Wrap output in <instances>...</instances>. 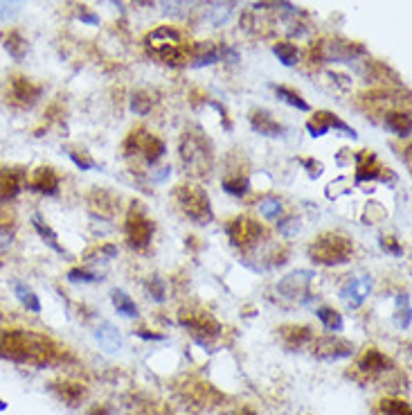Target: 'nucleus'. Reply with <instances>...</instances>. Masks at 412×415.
Here are the masks:
<instances>
[{
  "label": "nucleus",
  "mask_w": 412,
  "mask_h": 415,
  "mask_svg": "<svg viewBox=\"0 0 412 415\" xmlns=\"http://www.w3.org/2000/svg\"><path fill=\"white\" fill-rule=\"evenodd\" d=\"M0 359L16 361V364L50 366L59 359V348L46 334L3 329L0 332Z\"/></svg>",
  "instance_id": "1"
},
{
  "label": "nucleus",
  "mask_w": 412,
  "mask_h": 415,
  "mask_svg": "<svg viewBox=\"0 0 412 415\" xmlns=\"http://www.w3.org/2000/svg\"><path fill=\"white\" fill-rule=\"evenodd\" d=\"M354 253V242L343 232H322L309 244V258L322 267H338L350 262Z\"/></svg>",
  "instance_id": "2"
},
{
  "label": "nucleus",
  "mask_w": 412,
  "mask_h": 415,
  "mask_svg": "<svg viewBox=\"0 0 412 415\" xmlns=\"http://www.w3.org/2000/svg\"><path fill=\"white\" fill-rule=\"evenodd\" d=\"M173 199L180 208V212L185 215L190 221L205 226V223L212 221V206H210V197L205 195V190L192 183H182L173 190Z\"/></svg>",
  "instance_id": "3"
},
{
  "label": "nucleus",
  "mask_w": 412,
  "mask_h": 415,
  "mask_svg": "<svg viewBox=\"0 0 412 415\" xmlns=\"http://www.w3.org/2000/svg\"><path fill=\"white\" fill-rule=\"evenodd\" d=\"M180 161L185 165V169L194 176H208L212 169V152L210 145L201 133H185L180 138Z\"/></svg>",
  "instance_id": "4"
},
{
  "label": "nucleus",
  "mask_w": 412,
  "mask_h": 415,
  "mask_svg": "<svg viewBox=\"0 0 412 415\" xmlns=\"http://www.w3.org/2000/svg\"><path fill=\"white\" fill-rule=\"evenodd\" d=\"M147 46L156 59L165 61L167 66H182V61L190 57V50L180 48V34L173 27H158L147 37Z\"/></svg>",
  "instance_id": "5"
},
{
  "label": "nucleus",
  "mask_w": 412,
  "mask_h": 415,
  "mask_svg": "<svg viewBox=\"0 0 412 415\" xmlns=\"http://www.w3.org/2000/svg\"><path fill=\"white\" fill-rule=\"evenodd\" d=\"M313 55L320 61H352L365 55V48L361 44H354V41L333 37V39L318 41V46H313Z\"/></svg>",
  "instance_id": "6"
},
{
  "label": "nucleus",
  "mask_w": 412,
  "mask_h": 415,
  "mask_svg": "<svg viewBox=\"0 0 412 415\" xmlns=\"http://www.w3.org/2000/svg\"><path fill=\"white\" fill-rule=\"evenodd\" d=\"M180 325L190 329L192 336L197 338L201 345H208V338H216L221 334L219 321H216L210 312H201V310L180 312Z\"/></svg>",
  "instance_id": "7"
},
{
  "label": "nucleus",
  "mask_w": 412,
  "mask_h": 415,
  "mask_svg": "<svg viewBox=\"0 0 412 415\" xmlns=\"http://www.w3.org/2000/svg\"><path fill=\"white\" fill-rule=\"evenodd\" d=\"M124 152H126V156L142 154L149 165H156L162 158V154H165V143H162L160 138L147 133L145 129H135L128 133L126 143H124Z\"/></svg>",
  "instance_id": "8"
},
{
  "label": "nucleus",
  "mask_w": 412,
  "mask_h": 415,
  "mask_svg": "<svg viewBox=\"0 0 412 415\" xmlns=\"http://www.w3.org/2000/svg\"><path fill=\"white\" fill-rule=\"evenodd\" d=\"M225 232H227V237H230V242L234 244V246L241 249V251L255 249L257 244L262 242V237H264L262 223L253 221L251 217H237V219H232L225 226Z\"/></svg>",
  "instance_id": "9"
},
{
  "label": "nucleus",
  "mask_w": 412,
  "mask_h": 415,
  "mask_svg": "<svg viewBox=\"0 0 412 415\" xmlns=\"http://www.w3.org/2000/svg\"><path fill=\"white\" fill-rule=\"evenodd\" d=\"M126 237L128 244L138 251H145L154 237V221L145 215V210L140 206H133L126 217Z\"/></svg>",
  "instance_id": "10"
},
{
  "label": "nucleus",
  "mask_w": 412,
  "mask_h": 415,
  "mask_svg": "<svg viewBox=\"0 0 412 415\" xmlns=\"http://www.w3.org/2000/svg\"><path fill=\"white\" fill-rule=\"evenodd\" d=\"M43 95V86L34 84L27 77H20V74H14L9 79V91H7V102L16 106V109H32Z\"/></svg>",
  "instance_id": "11"
},
{
  "label": "nucleus",
  "mask_w": 412,
  "mask_h": 415,
  "mask_svg": "<svg viewBox=\"0 0 412 415\" xmlns=\"http://www.w3.org/2000/svg\"><path fill=\"white\" fill-rule=\"evenodd\" d=\"M354 353V345L347 341V338H340L335 334H327V336H320L313 341V357H318L322 361H340L352 357Z\"/></svg>",
  "instance_id": "12"
},
{
  "label": "nucleus",
  "mask_w": 412,
  "mask_h": 415,
  "mask_svg": "<svg viewBox=\"0 0 412 415\" xmlns=\"http://www.w3.org/2000/svg\"><path fill=\"white\" fill-rule=\"evenodd\" d=\"M316 280V273L313 271H293L286 278H281L277 284V291L288 298V301H302V298L309 296V286Z\"/></svg>",
  "instance_id": "13"
},
{
  "label": "nucleus",
  "mask_w": 412,
  "mask_h": 415,
  "mask_svg": "<svg viewBox=\"0 0 412 415\" xmlns=\"http://www.w3.org/2000/svg\"><path fill=\"white\" fill-rule=\"evenodd\" d=\"M387 178L394 180V176L390 174V169H385L378 163L374 152L356 154V180H359V183H365V180H383V183H387Z\"/></svg>",
  "instance_id": "14"
},
{
  "label": "nucleus",
  "mask_w": 412,
  "mask_h": 415,
  "mask_svg": "<svg viewBox=\"0 0 412 415\" xmlns=\"http://www.w3.org/2000/svg\"><path fill=\"white\" fill-rule=\"evenodd\" d=\"M331 129H338V131H343L347 138H356V131L352 129L350 124L347 122H343L338 115L335 113H331V111H318L313 118L307 122V131L313 136V138H320V136H324V133H329Z\"/></svg>",
  "instance_id": "15"
},
{
  "label": "nucleus",
  "mask_w": 412,
  "mask_h": 415,
  "mask_svg": "<svg viewBox=\"0 0 412 415\" xmlns=\"http://www.w3.org/2000/svg\"><path fill=\"white\" fill-rule=\"evenodd\" d=\"M372 291V275H356V278H350L345 282V286L340 289V301L350 307V310H356L365 303V298Z\"/></svg>",
  "instance_id": "16"
},
{
  "label": "nucleus",
  "mask_w": 412,
  "mask_h": 415,
  "mask_svg": "<svg viewBox=\"0 0 412 415\" xmlns=\"http://www.w3.org/2000/svg\"><path fill=\"white\" fill-rule=\"evenodd\" d=\"M59 185H61V178L52 167L34 169V174H32L27 180V190H32V192H36V195H48V197L57 195Z\"/></svg>",
  "instance_id": "17"
},
{
  "label": "nucleus",
  "mask_w": 412,
  "mask_h": 415,
  "mask_svg": "<svg viewBox=\"0 0 412 415\" xmlns=\"http://www.w3.org/2000/svg\"><path fill=\"white\" fill-rule=\"evenodd\" d=\"M25 172L14 167H0V204L14 201L23 190Z\"/></svg>",
  "instance_id": "18"
},
{
  "label": "nucleus",
  "mask_w": 412,
  "mask_h": 415,
  "mask_svg": "<svg viewBox=\"0 0 412 415\" xmlns=\"http://www.w3.org/2000/svg\"><path fill=\"white\" fill-rule=\"evenodd\" d=\"M227 55L237 57L234 52H230L227 48H219L214 44H194V48H190V61L192 66H212V63L225 59Z\"/></svg>",
  "instance_id": "19"
},
{
  "label": "nucleus",
  "mask_w": 412,
  "mask_h": 415,
  "mask_svg": "<svg viewBox=\"0 0 412 415\" xmlns=\"http://www.w3.org/2000/svg\"><path fill=\"white\" fill-rule=\"evenodd\" d=\"M50 390L57 395L63 404H68V407H79L86 397V386L81 384H74V381L68 379H57L50 384Z\"/></svg>",
  "instance_id": "20"
},
{
  "label": "nucleus",
  "mask_w": 412,
  "mask_h": 415,
  "mask_svg": "<svg viewBox=\"0 0 412 415\" xmlns=\"http://www.w3.org/2000/svg\"><path fill=\"white\" fill-rule=\"evenodd\" d=\"M277 334H279L281 345H284L286 350H298L305 343H309L313 336L311 327H307V325H281L277 329Z\"/></svg>",
  "instance_id": "21"
},
{
  "label": "nucleus",
  "mask_w": 412,
  "mask_h": 415,
  "mask_svg": "<svg viewBox=\"0 0 412 415\" xmlns=\"http://www.w3.org/2000/svg\"><path fill=\"white\" fill-rule=\"evenodd\" d=\"M95 338H97V343L102 345L104 353H108V355H117L124 348L122 332L113 323H102L100 327H97Z\"/></svg>",
  "instance_id": "22"
},
{
  "label": "nucleus",
  "mask_w": 412,
  "mask_h": 415,
  "mask_svg": "<svg viewBox=\"0 0 412 415\" xmlns=\"http://www.w3.org/2000/svg\"><path fill=\"white\" fill-rule=\"evenodd\" d=\"M251 126L257 133H262L266 138H279L284 133V126H281L268 111H262V109H255L251 113Z\"/></svg>",
  "instance_id": "23"
},
{
  "label": "nucleus",
  "mask_w": 412,
  "mask_h": 415,
  "mask_svg": "<svg viewBox=\"0 0 412 415\" xmlns=\"http://www.w3.org/2000/svg\"><path fill=\"white\" fill-rule=\"evenodd\" d=\"M390 368H392V361L383 353H378L376 348L365 350V355L359 359V370L367 372V375H378V372H385Z\"/></svg>",
  "instance_id": "24"
},
{
  "label": "nucleus",
  "mask_w": 412,
  "mask_h": 415,
  "mask_svg": "<svg viewBox=\"0 0 412 415\" xmlns=\"http://www.w3.org/2000/svg\"><path fill=\"white\" fill-rule=\"evenodd\" d=\"M32 226H34V230L39 232V237L48 244V246L52 249V251H57L59 255H66V251H63V246L59 244V237H57V232H54L46 221H43L39 215H34L32 217Z\"/></svg>",
  "instance_id": "25"
},
{
  "label": "nucleus",
  "mask_w": 412,
  "mask_h": 415,
  "mask_svg": "<svg viewBox=\"0 0 412 415\" xmlns=\"http://www.w3.org/2000/svg\"><path fill=\"white\" fill-rule=\"evenodd\" d=\"M111 298H113V307H115L120 316H124V318H135L138 316V305L131 301V296H128L126 291L113 289Z\"/></svg>",
  "instance_id": "26"
},
{
  "label": "nucleus",
  "mask_w": 412,
  "mask_h": 415,
  "mask_svg": "<svg viewBox=\"0 0 412 415\" xmlns=\"http://www.w3.org/2000/svg\"><path fill=\"white\" fill-rule=\"evenodd\" d=\"M316 316H318V321L324 325V329L327 332H343V327H345V323H343V316L333 310V307H318V312H316Z\"/></svg>",
  "instance_id": "27"
},
{
  "label": "nucleus",
  "mask_w": 412,
  "mask_h": 415,
  "mask_svg": "<svg viewBox=\"0 0 412 415\" xmlns=\"http://www.w3.org/2000/svg\"><path fill=\"white\" fill-rule=\"evenodd\" d=\"M385 126H387V129L392 131L394 136H399V138H410V131H412V126H410V115H408V113H387Z\"/></svg>",
  "instance_id": "28"
},
{
  "label": "nucleus",
  "mask_w": 412,
  "mask_h": 415,
  "mask_svg": "<svg viewBox=\"0 0 412 415\" xmlns=\"http://www.w3.org/2000/svg\"><path fill=\"white\" fill-rule=\"evenodd\" d=\"M14 291H16V298L20 301V305L25 307V310L34 312V314L41 312V301H39V296H36L34 291H32L27 284L16 282V284H14Z\"/></svg>",
  "instance_id": "29"
},
{
  "label": "nucleus",
  "mask_w": 412,
  "mask_h": 415,
  "mask_svg": "<svg viewBox=\"0 0 412 415\" xmlns=\"http://www.w3.org/2000/svg\"><path fill=\"white\" fill-rule=\"evenodd\" d=\"M378 411L383 415H412L410 411V404L404 400H397V397H387L378 402Z\"/></svg>",
  "instance_id": "30"
},
{
  "label": "nucleus",
  "mask_w": 412,
  "mask_h": 415,
  "mask_svg": "<svg viewBox=\"0 0 412 415\" xmlns=\"http://www.w3.org/2000/svg\"><path fill=\"white\" fill-rule=\"evenodd\" d=\"M273 52H275V57L284 63V66H295L298 63V59H300V52H298V48L293 46V44H286V41H281V44H277V46H273Z\"/></svg>",
  "instance_id": "31"
},
{
  "label": "nucleus",
  "mask_w": 412,
  "mask_h": 415,
  "mask_svg": "<svg viewBox=\"0 0 412 415\" xmlns=\"http://www.w3.org/2000/svg\"><path fill=\"white\" fill-rule=\"evenodd\" d=\"M7 52L12 55L14 59H23L25 57V52H27V41L23 39V34L20 32H9V37H7Z\"/></svg>",
  "instance_id": "32"
},
{
  "label": "nucleus",
  "mask_w": 412,
  "mask_h": 415,
  "mask_svg": "<svg viewBox=\"0 0 412 415\" xmlns=\"http://www.w3.org/2000/svg\"><path fill=\"white\" fill-rule=\"evenodd\" d=\"M223 190L232 197H244L248 195V190H251V183H248V178L244 174H239V176L223 178Z\"/></svg>",
  "instance_id": "33"
},
{
  "label": "nucleus",
  "mask_w": 412,
  "mask_h": 415,
  "mask_svg": "<svg viewBox=\"0 0 412 415\" xmlns=\"http://www.w3.org/2000/svg\"><path fill=\"white\" fill-rule=\"evenodd\" d=\"M259 212H262V217L268 219V221H275L281 217V212H284V208H281V201L275 199V197H266L262 199V204H259Z\"/></svg>",
  "instance_id": "34"
},
{
  "label": "nucleus",
  "mask_w": 412,
  "mask_h": 415,
  "mask_svg": "<svg viewBox=\"0 0 412 415\" xmlns=\"http://www.w3.org/2000/svg\"><path fill=\"white\" fill-rule=\"evenodd\" d=\"M275 93H277V98L279 100H284L286 104H291L293 109H300V111H309V104L302 100V95L295 93V91H291L286 86H275Z\"/></svg>",
  "instance_id": "35"
},
{
  "label": "nucleus",
  "mask_w": 412,
  "mask_h": 415,
  "mask_svg": "<svg viewBox=\"0 0 412 415\" xmlns=\"http://www.w3.org/2000/svg\"><path fill=\"white\" fill-rule=\"evenodd\" d=\"M194 3H197V0H160L162 9H165L167 14H176V16L185 14L190 7H194Z\"/></svg>",
  "instance_id": "36"
},
{
  "label": "nucleus",
  "mask_w": 412,
  "mask_h": 415,
  "mask_svg": "<svg viewBox=\"0 0 412 415\" xmlns=\"http://www.w3.org/2000/svg\"><path fill=\"white\" fill-rule=\"evenodd\" d=\"M147 291L149 296L154 298L156 303H162L167 298V289H165V280L158 278V275H154V278L147 280Z\"/></svg>",
  "instance_id": "37"
},
{
  "label": "nucleus",
  "mask_w": 412,
  "mask_h": 415,
  "mask_svg": "<svg viewBox=\"0 0 412 415\" xmlns=\"http://www.w3.org/2000/svg\"><path fill=\"white\" fill-rule=\"evenodd\" d=\"M151 106H154V100L149 98L147 93H135L133 98H131V111L138 113V115H147L151 111Z\"/></svg>",
  "instance_id": "38"
},
{
  "label": "nucleus",
  "mask_w": 412,
  "mask_h": 415,
  "mask_svg": "<svg viewBox=\"0 0 412 415\" xmlns=\"http://www.w3.org/2000/svg\"><path fill=\"white\" fill-rule=\"evenodd\" d=\"M300 219L298 217H286V219H281L277 223V230H279V235H284V237H295L298 232H300Z\"/></svg>",
  "instance_id": "39"
},
{
  "label": "nucleus",
  "mask_w": 412,
  "mask_h": 415,
  "mask_svg": "<svg viewBox=\"0 0 412 415\" xmlns=\"http://www.w3.org/2000/svg\"><path fill=\"white\" fill-rule=\"evenodd\" d=\"M25 0H0V18H9L20 12Z\"/></svg>",
  "instance_id": "40"
},
{
  "label": "nucleus",
  "mask_w": 412,
  "mask_h": 415,
  "mask_svg": "<svg viewBox=\"0 0 412 415\" xmlns=\"http://www.w3.org/2000/svg\"><path fill=\"white\" fill-rule=\"evenodd\" d=\"M68 280L70 282H97V273L88 271V269H70L68 271Z\"/></svg>",
  "instance_id": "41"
},
{
  "label": "nucleus",
  "mask_w": 412,
  "mask_h": 415,
  "mask_svg": "<svg viewBox=\"0 0 412 415\" xmlns=\"http://www.w3.org/2000/svg\"><path fill=\"white\" fill-rule=\"evenodd\" d=\"M378 242H381V249L390 255H394V258H401V255H404V246H401L394 237H381Z\"/></svg>",
  "instance_id": "42"
},
{
  "label": "nucleus",
  "mask_w": 412,
  "mask_h": 415,
  "mask_svg": "<svg viewBox=\"0 0 412 415\" xmlns=\"http://www.w3.org/2000/svg\"><path fill=\"white\" fill-rule=\"evenodd\" d=\"M70 161L74 163V165H77L79 169H84V172H86V169H93V167H97V163L93 161V158H88V156H86V154H81L79 156V152H72V149H70Z\"/></svg>",
  "instance_id": "43"
},
{
  "label": "nucleus",
  "mask_w": 412,
  "mask_h": 415,
  "mask_svg": "<svg viewBox=\"0 0 412 415\" xmlns=\"http://www.w3.org/2000/svg\"><path fill=\"white\" fill-rule=\"evenodd\" d=\"M394 325L399 329H410V305L399 307V312L394 314Z\"/></svg>",
  "instance_id": "44"
},
{
  "label": "nucleus",
  "mask_w": 412,
  "mask_h": 415,
  "mask_svg": "<svg viewBox=\"0 0 412 415\" xmlns=\"http://www.w3.org/2000/svg\"><path fill=\"white\" fill-rule=\"evenodd\" d=\"M227 18H230V7H227V5H225V7H223V5L214 7L212 14H210V20H212L214 25H223Z\"/></svg>",
  "instance_id": "45"
},
{
  "label": "nucleus",
  "mask_w": 412,
  "mask_h": 415,
  "mask_svg": "<svg viewBox=\"0 0 412 415\" xmlns=\"http://www.w3.org/2000/svg\"><path fill=\"white\" fill-rule=\"evenodd\" d=\"M300 163L309 169V176H311V178H316V176L322 174V163H320V161H313V158H305V161H300Z\"/></svg>",
  "instance_id": "46"
},
{
  "label": "nucleus",
  "mask_w": 412,
  "mask_h": 415,
  "mask_svg": "<svg viewBox=\"0 0 412 415\" xmlns=\"http://www.w3.org/2000/svg\"><path fill=\"white\" fill-rule=\"evenodd\" d=\"M77 18H79V20H84V23H91V25H97V23H100V16H95V14H91V12H86V7H81V12L77 14Z\"/></svg>",
  "instance_id": "47"
},
{
  "label": "nucleus",
  "mask_w": 412,
  "mask_h": 415,
  "mask_svg": "<svg viewBox=\"0 0 412 415\" xmlns=\"http://www.w3.org/2000/svg\"><path fill=\"white\" fill-rule=\"evenodd\" d=\"M135 334H138V336H142V338H147V341H165V336H162V334L147 332V329H138Z\"/></svg>",
  "instance_id": "48"
},
{
  "label": "nucleus",
  "mask_w": 412,
  "mask_h": 415,
  "mask_svg": "<svg viewBox=\"0 0 412 415\" xmlns=\"http://www.w3.org/2000/svg\"><path fill=\"white\" fill-rule=\"evenodd\" d=\"M86 415H113V411H111V407H104V404L100 407V404H97V407H91Z\"/></svg>",
  "instance_id": "49"
},
{
  "label": "nucleus",
  "mask_w": 412,
  "mask_h": 415,
  "mask_svg": "<svg viewBox=\"0 0 412 415\" xmlns=\"http://www.w3.org/2000/svg\"><path fill=\"white\" fill-rule=\"evenodd\" d=\"M234 415H257L255 411H251V409H241V411H237Z\"/></svg>",
  "instance_id": "50"
},
{
  "label": "nucleus",
  "mask_w": 412,
  "mask_h": 415,
  "mask_svg": "<svg viewBox=\"0 0 412 415\" xmlns=\"http://www.w3.org/2000/svg\"><path fill=\"white\" fill-rule=\"evenodd\" d=\"M3 409H5V404H3V402H0V411H3Z\"/></svg>",
  "instance_id": "51"
},
{
  "label": "nucleus",
  "mask_w": 412,
  "mask_h": 415,
  "mask_svg": "<svg viewBox=\"0 0 412 415\" xmlns=\"http://www.w3.org/2000/svg\"><path fill=\"white\" fill-rule=\"evenodd\" d=\"M0 267H3V262H0Z\"/></svg>",
  "instance_id": "52"
},
{
  "label": "nucleus",
  "mask_w": 412,
  "mask_h": 415,
  "mask_svg": "<svg viewBox=\"0 0 412 415\" xmlns=\"http://www.w3.org/2000/svg\"><path fill=\"white\" fill-rule=\"evenodd\" d=\"M0 318H3V314H0Z\"/></svg>",
  "instance_id": "53"
}]
</instances>
